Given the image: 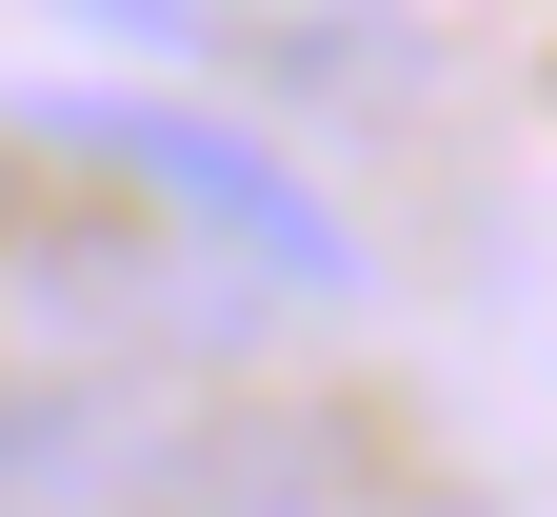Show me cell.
I'll return each instance as SVG.
<instances>
[{"mask_svg": "<svg viewBox=\"0 0 557 517\" xmlns=\"http://www.w3.org/2000/svg\"><path fill=\"white\" fill-rule=\"evenodd\" d=\"M40 139H60V160H100L120 199H160L199 259L259 279V299H359V219L278 160V139L199 120V100H120V81H40Z\"/></svg>", "mask_w": 557, "mask_h": 517, "instance_id": "1", "label": "cell"}, {"mask_svg": "<svg viewBox=\"0 0 557 517\" xmlns=\"http://www.w3.org/2000/svg\"><path fill=\"white\" fill-rule=\"evenodd\" d=\"M180 458L160 379H60V358H0V517H139Z\"/></svg>", "mask_w": 557, "mask_h": 517, "instance_id": "2", "label": "cell"}, {"mask_svg": "<svg viewBox=\"0 0 557 517\" xmlns=\"http://www.w3.org/2000/svg\"><path fill=\"white\" fill-rule=\"evenodd\" d=\"M139 517H359V478H338L319 418H199Z\"/></svg>", "mask_w": 557, "mask_h": 517, "instance_id": "3", "label": "cell"}]
</instances>
